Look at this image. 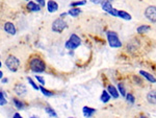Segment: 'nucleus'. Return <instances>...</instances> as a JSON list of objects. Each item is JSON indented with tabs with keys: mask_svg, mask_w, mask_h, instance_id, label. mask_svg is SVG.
<instances>
[{
	"mask_svg": "<svg viewBox=\"0 0 156 118\" xmlns=\"http://www.w3.org/2000/svg\"><path fill=\"white\" fill-rule=\"evenodd\" d=\"M29 66H30L31 71H34L36 73L44 72L45 69H46V64H45V62L39 58L31 59L30 63H29Z\"/></svg>",
	"mask_w": 156,
	"mask_h": 118,
	"instance_id": "obj_1",
	"label": "nucleus"
},
{
	"mask_svg": "<svg viewBox=\"0 0 156 118\" xmlns=\"http://www.w3.org/2000/svg\"><path fill=\"white\" fill-rule=\"evenodd\" d=\"M107 40H108L109 46L112 48H120L122 46V42L120 41L118 34L114 32H106Z\"/></svg>",
	"mask_w": 156,
	"mask_h": 118,
	"instance_id": "obj_2",
	"label": "nucleus"
},
{
	"mask_svg": "<svg viewBox=\"0 0 156 118\" xmlns=\"http://www.w3.org/2000/svg\"><path fill=\"white\" fill-rule=\"evenodd\" d=\"M5 65H6V67H8V69L10 71L16 72L19 69V67H20V61H19V59L14 57V55H10L6 59V61H5Z\"/></svg>",
	"mask_w": 156,
	"mask_h": 118,
	"instance_id": "obj_3",
	"label": "nucleus"
},
{
	"mask_svg": "<svg viewBox=\"0 0 156 118\" xmlns=\"http://www.w3.org/2000/svg\"><path fill=\"white\" fill-rule=\"evenodd\" d=\"M80 44H81L80 38L78 37L77 35L72 34L70 36V38H69V40L66 42V48H68V49H70V50H74Z\"/></svg>",
	"mask_w": 156,
	"mask_h": 118,
	"instance_id": "obj_4",
	"label": "nucleus"
},
{
	"mask_svg": "<svg viewBox=\"0 0 156 118\" xmlns=\"http://www.w3.org/2000/svg\"><path fill=\"white\" fill-rule=\"evenodd\" d=\"M145 17L152 23H156V6H150L146 8Z\"/></svg>",
	"mask_w": 156,
	"mask_h": 118,
	"instance_id": "obj_5",
	"label": "nucleus"
},
{
	"mask_svg": "<svg viewBox=\"0 0 156 118\" xmlns=\"http://www.w3.org/2000/svg\"><path fill=\"white\" fill-rule=\"evenodd\" d=\"M102 8H103V11L107 12V13L112 15L114 17H118V15H119V11H117L116 8H112L110 0H104V1H102Z\"/></svg>",
	"mask_w": 156,
	"mask_h": 118,
	"instance_id": "obj_6",
	"label": "nucleus"
},
{
	"mask_svg": "<svg viewBox=\"0 0 156 118\" xmlns=\"http://www.w3.org/2000/svg\"><path fill=\"white\" fill-rule=\"evenodd\" d=\"M67 28V23L62 19H57L52 23V30L55 32H62Z\"/></svg>",
	"mask_w": 156,
	"mask_h": 118,
	"instance_id": "obj_7",
	"label": "nucleus"
},
{
	"mask_svg": "<svg viewBox=\"0 0 156 118\" xmlns=\"http://www.w3.org/2000/svg\"><path fill=\"white\" fill-rule=\"evenodd\" d=\"M14 91H15L16 94L20 97H23L27 94V89H26L25 85H23V84H17L16 85L15 88H14Z\"/></svg>",
	"mask_w": 156,
	"mask_h": 118,
	"instance_id": "obj_8",
	"label": "nucleus"
},
{
	"mask_svg": "<svg viewBox=\"0 0 156 118\" xmlns=\"http://www.w3.org/2000/svg\"><path fill=\"white\" fill-rule=\"evenodd\" d=\"M4 30L8 34L10 35H15L16 32H17V29H16V26L14 25V23H12V22H6V23L4 24Z\"/></svg>",
	"mask_w": 156,
	"mask_h": 118,
	"instance_id": "obj_9",
	"label": "nucleus"
},
{
	"mask_svg": "<svg viewBox=\"0 0 156 118\" xmlns=\"http://www.w3.org/2000/svg\"><path fill=\"white\" fill-rule=\"evenodd\" d=\"M47 10L49 13H54L58 10V4H57L55 1L53 0H49L48 2H47Z\"/></svg>",
	"mask_w": 156,
	"mask_h": 118,
	"instance_id": "obj_10",
	"label": "nucleus"
},
{
	"mask_svg": "<svg viewBox=\"0 0 156 118\" xmlns=\"http://www.w3.org/2000/svg\"><path fill=\"white\" fill-rule=\"evenodd\" d=\"M147 100L151 105H156V90H152L147 94Z\"/></svg>",
	"mask_w": 156,
	"mask_h": 118,
	"instance_id": "obj_11",
	"label": "nucleus"
},
{
	"mask_svg": "<svg viewBox=\"0 0 156 118\" xmlns=\"http://www.w3.org/2000/svg\"><path fill=\"white\" fill-rule=\"evenodd\" d=\"M140 75H143L147 81H149L150 83H156V79L154 77V75H152L151 73L147 72V71H144V70H140Z\"/></svg>",
	"mask_w": 156,
	"mask_h": 118,
	"instance_id": "obj_12",
	"label": "nucleus"
},
{
	"mask_svg": "<svg viewBox=\"0 0 156 118\" xmlns=\"http://www.w3.org/2000/svg\"><path fill=\"white\" fill-rule=\"evenodd\" d=\"M27 8L31 12H40L41 11V6L39 3L36 4V3L32 2V1H29L28 4H27Z\"/></svg>",
	"mask_w": 156,
	"mask_h": 118,
	"instance_id": "obj_13",
	"label": "nucleus"
},
{
	"mask_svg": "<svg viewBox=\"0 0 156 118\" xmlns=\"http://www.w3.org/2000/svg\"><path fill=\"white\" fill-rule=\"evenodd\" d=\"M96 113V110L93 109V108L90 107H83V115L86 117H91L92 115H94Z\"/></svg>",
	"mask_w": 156,
	"mask_h": 118,
	"instance_id": "obj_14",
	"label": "nucleus"
},
{
	"mask_svg": "<svg viewBox=\"0 0 156 118\" xmlns=\"http://www.w3.org/2000/svg\"><path fill=\"white\" fill-rule=\"evenodd\" d=\"M107 91L110 93V95H112L114 98H118V97H119V91H118V90L116 89V87H114L112 85H109V86L107 87Z\"/></svg>",
	"mask_w": 156,
	"mask_h": 118,
	"instance_id": "obj_15",
	"label": "nucleus"
},
{
	"mask_svg": "<svg viewBox=\"0 0 156 118\" xmlns=\"http://www.w3.org/2000/svg\"><path fill=\"white\" fill-rule=\"evenodd\" d=\"M110 93H109L108 91H105L104 90L103 91V93H102V95H101V101L102 102H108L109 101V99H110Z\"/></svg>",
	"mask_w": 156,
	"mask_h": 118,
	"instance_id": "obj_16",
	"label": "nucleus"
},
{
	"mask_svg": "<svg viewBox=\"0 0 156 118\" xmlns=\"http://www.w3.org/2000/svg\"><path fill=\"white\" fill-rule=\"evenodd\" d=\"M118 17L124 19V20H131V18H132L130 14L126 13V12H124V11H119V15H118Z\"/></svg>",
	"mask_w": 156,
	"mask_h": 118,
	"instance_id": "obj_17",
	"label": "nucleus"
},
{
	"mask_svg": "<svg viewBox=\"0 0 156 118\" xmlns=\"http://www.w3.org/2000/svg\"><path fill=\"white\" fill-rule=\"evenodd\" d=\"M13 102H14V105L16 106V108L19 109V110H21V109H23V108L25 107L24 102L21 101V100H19V99H17V98H13Z\"/></svg>",
	"mask_w": 156,
	"mask_h": 118,
	"instance_id": "obj_18",
	"label": "nucleus"
},
{
	"mask_svg": "<svg viewBox=\"0 0 156 118\" xmlns=\"http://www.w3.org/2000/svg\"><path fill=\"white\" fill-rule=\"evenodd\" d=\"M80 13H81V11L79 10V8H70V11L68 12V14H69V15H71L72 17H77Z\"/></svg>",
	"mask_w": 156,
	"mask_h": 118,
	"instance_id": "obj_19",
	"label": "nucleus"
},
{
	"mask_svg": "<svg viewBox=\"0 0 156 118\" xmlns=\"http://www.w3.org/2000/svg\"><path fill=\"white\" fill-rule=\"evenodd\" d=\"M150 29V27L148 26V25H140V26L136 28V32H138V34H145V32H147Z\"/></svg>",
	"mask_w": 156,
	"mask_h": 118,
	"instance_id": "obj_20",
	"label": "nucleus"
},
{
	"mask_svg": "<svg viewBox=\"0 0 156 118\" xmlns=\"http://www.w3.org/2000/svg\"><path fill=\"white\" fill-rule=\"evenodd\" d=\"M118 89H119V92L121 93V95L122 96H126V90H125V87L124 85L122 84V83H120V84H118Z\"/></svg>",
	"mask_w": 156,
	"mask_h": 118,
	"instance_id": "obj_21",
	"label": "nucleus"
},
{
	"mask_svg": "<svg viewBox=\"0 0 156 118\" xmlns=\"http://www.w3.org/2000/svg\"><path fill=\"white\" fill-rule=\"evenodd\" d=\"M45 111H46L47 114H48V115H50L51 117H57V114L54 112V110H52L51 108H46V109H45Z\"/></svg>",
	"mask_w": 156,
	"mask_h": 118,
	"instance_id": "obj_22",
	"label": "nucleus"
},
{
	"mask_svg": "<svg viewBox=\"0 0 156 118\" xmlns=\"http://www.w3.org/2000/svg\"><path fill=\"white\" fill-rule=\"evenodd\" d=\"M40 90L42 91V93L44 95H46V96H53V93L52 92H50L49 90L45 89V88H43V87H40Z\"/></svg>",
	"mask_w": 156,
	"mask_h": 118,
	"instance_id": "obj_23",
	"label": "nucleus"
},
{
	"mask_svg": "<svg viewBox=\"0 0 156 118\" xmlns=\"http://www.w3.org/2000/svg\"><path fill=\"white\" fill-rule=\"evenodd\" d=\"M6 99H5L4 94H3V91L0 92V106H4L6 105Z\"/></svg>",
	"mask_w": 156,
	"mask_h": 118,
	"instance_id": "obj_24",
	"label": "nucleus"
},
{
	"mask_svg": "<svg viewBox=\"0 0 156 118\" xmlns=\"http://www.w3.org/2000/svg\"><path fill=\"white\" fill-rule=\"evenodd\" d=\"M86 3V0H81V1H76V2H73V3H71V6H84Z\"/></svg>",
	"mask_w": 156,
	"mask_h": 118,
	"instance_id": "obj_25",
	"label": "nucleus"
},
{
	"mask_svg": "<svg viewBox=\"0 0 156 118\" xmlns=\"http://www.w3.org/2000/svg\"><path fill=\"white\" fill-rule=\"evenodd\" d=\"M27 81H29V84H30L31 86L34 87V90H40V87L38 86V85H36V83H34V81H32V79H31L30 77H27Z\"/></svg>",
	"mask_w": 156,
	"mask_h": 118,
	"instance_id": "obj_26",
	"label": "nucleus"
},
{
	"mask_svg": "<svg viewBox=\"0 0 156 118\" xmlns=\"http://www.w3.org/2000/svg\"><path fill=\"white\" fill-rule=\"evenodd\" d=\"M126 98H127V100L130 102V104H134V101H135V98H134V96H133L132 94H127L126 95Z\"/></svg>",
	"mask_w": 156,
	"mask_h": 118,
	"instance_id": "obj_27",
	"label": "nucleus"
},
{
	"mask_svg": "<svg viewBox=\"0 0 156 118\" xmlns=\"http://www.w3.org/2000/svg\"><path fill=\"white\" fill-rule=\"evenodd\" d=\"M36 79H38V81H39V83L42 85V86H43V85L45 84V79H43V77H42L41 75H36Z\"/></svg>",
	"mask_w": 156,
	"mask_h": 118,
	"instance_id": "obj_28",
	"label": "nucleus"
},
{
	"mask_svg": "<svg viewBox=\"0 0 156 118\" xmlns=\"http://www.w3.org/2000/svg\"><path fill=\"white\" fill-rule=\"evenodd\" d=\"M36 2L39 3L41 6H45V4H46V2H45V0H36Z\"/></svg>",
	"mask_w": 156,
	"mask_h": 118,
	"instance_id": "obj_29",
	"label": "nucleus"
},
{
	"mask_svg": "<svg viewBox=\"0 0 156 118\" xmlns=\"http://www.w3.org/2000/svg\"><path fill=\"white\" fill-rule=\"evenodd\" d=\"M91 1L93 3H97V4H98V3H102V0H91Z\"/></svg>",
	"mask_w": 156,
	"mask_h": 118,
	"instance_id": "obj_30",
	"label": "nucleus"
},
{
	"mask_svg": "<svg viewBox=\"0 0 156 118\" xmlns=\"http://www.w3.org/2000/svg\"><path fill=\"white\" fill-rule=\"evenodd\" d=\"M14 117H15V118H20L21 116H20V114H18V113H16V114H14Z\"/></svg>",
	"mask_w": 156,
	"mask_h": 118,
	"instance_id": "obj_31",
	"label": "nucleus"
},
{
	"mask_svg": "<svg viewBox=\"0 0 156 118\" xmlns=\"http://www.w3.org/2000/svg\"><path fill=\"white\" fill-rule=\"evenodd\" d=\"M6 81H8V79H2V83H3V84H4V83H6Z\"/></svg>",
	"mask_w": 156,
	"mask_h": 118,
	"instance_id": "obj_32",
	"label": "nucleus"
},
{
	"mask_svg": "<svg viewBox=\"0 0 156 118\" xmlns=\"http://www.w3.org/2000/svg\"><path fill=\"white\" fill-rule=\"evenodd\" d=\"M2 76H3V73H2V71H0V77L2 79Z\"/></svg>",
	"mask_w": 156,
	"mask_h": 118,
	"instance_id": "obj_33",
	"label": "nucleus"
},
{
	"mask_svg": "<svg viewBox=\"0 0 156 118\" xmlns=\"http://www.w3.org/2000/svg\"><path fill=\"white\" fill-rule=\"evenodd\" d=\"M25 1H29V0H25Z\"/></svg>",
	"mask_w": 156,
	"mask_h": 118,
	"instance_id": "obj_34",
	"label": "nucleus"
}]
</instances>
